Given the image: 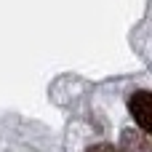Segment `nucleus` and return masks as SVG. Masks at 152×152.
<instances>
[{"label":"nucleus","instance_id":"nucleus-1","mask_svg":"<svg viewBox=\"0 0 152 152\" xmlns=\"http://www.w3.org/2000/svg\"><path fill=\"white\" fill-rule=\"evenodd\" d=\"M128 110L142 131L152 134V94L150 91H136L128 102Z\"/></svg>","mask_w":152,"mask_h":152},{"label":"nucleus","instance_id":"nucleus-2","mask_svg":"<svg viewBox=\"0 0 152 152\" xmlns=\"http://www.w3.org/2000/svg\"><path fill=\"white\" fill-rule=\"evenodd\" d=\"M120 152H152V144L139 131H123L120 134Z\"/></svg>","mask_w":152,"mask_h":152},{"label":"nucleus","instance_id":"nucleus-3","mask_svg":"<svg viewBox=\"0 0 152 152\" xmlns=\"http://www.w3.org/2000/svg\"><path fill=\"white\" fill-rule=\"evenodd\" d=\"M86 152H120V150H115L112 144H94V147H88Z\"/></svg>","mask_w":152,"mask_h":152}]
</instances>
